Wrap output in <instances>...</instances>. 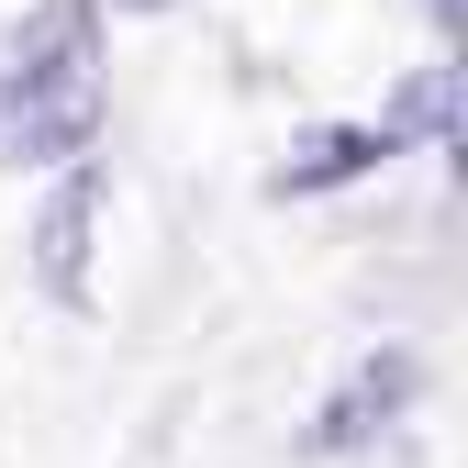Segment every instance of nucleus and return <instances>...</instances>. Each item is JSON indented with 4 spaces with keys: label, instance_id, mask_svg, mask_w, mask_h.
<instances>
[{
    "label": "nucleus",
    "instance_id": "f257e3e1",
    "mask_svg": "<svg viewBox=\"0 0 468 468\" xmlns=\"http://www.w3.org/2000/svg\"><path fill=\"white\" fill-rule=\"evenodd\" d=\"M90 101H101L90 0H56V12H34L23 45H12V79H0V145H12V156L79 145V134H90Z\"/></svg>",
    "mask_w": 468,
    "mask_h": 468
},
{
    "label": "nucleus",
    "instance_id": "f03ea898",
    "mask_svg": "<svg viewBox=\"0 0 468 468\" xmlns=\"http://www.w3.org/2000/svg\"><path fill=\"white\" fill-rule=\"evenodd\" d=\"M90 179H68V190H56L45 201V234H34V257H45V290H56V302H79V290H90Z\"/></svg>",
    "mask_w": 468,
    "mask_h": 468
}]
</instances>
